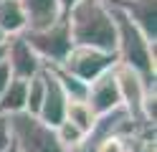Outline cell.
<instances>
[{
    "label": "cell",
    "instance_id": "obj_18",
    "mask_svg": "<svg viewBox=\"0 0 157 152\" xmlns=\"http://www.w3.org/2000/svg\"><path fill=\"white\" fill-rule=\"evenodd\" d=\"M94 152H127V139L122 137H104L94 142Z\"/></svg>",
    "mask_w": 157,
    "mask_h": 152
},
{
    "label": "cell",
    "instance_id": "obj_22",
    "mask_svg": "<svg viewBox=\"0 0 157 152\" xmlns=\"http://www.w3.org/2000/svg\"><path fill=\"white\" fill-rule=\"evenodd\" d=\"M76 3H78V0H58V5H61V10H63V13H68V10H71Z\"/></svg>",
    "mask_w": 157,
    "mask_h": 152
},
{
    "label": "cell",
    "instance_id": "obj_12",
    "mask_svg": "<svg viewBox=\"0 0 157 152\" xmlns=\"http://www.w3.org/2000/svg\"><path fill=\"white\" fill-rule=\"evenodd\" d=\"M0 28L10 38L23 36L28 30V20H25L21 0H0Z\"/></svg>",
    "mask_w": 157,
    "mask_h": 152
},
{
    "label": "cell",
    "instance_id": "obj_4",
    "mask_svg": "<svg viewBox=\"0 0 157 152\" xmlns=\"http://www.w3.org/2000/svg\"><path fill=\"white\" fill-rule=\"evenodd\" d=\"M25 43L36 51V56L43 61V66H61L68 51L74 48L71 33H68V20L66 13L56 20L53 25L41 28V30H25L23 33Z\"/></svg>",
    "mask_w": 157,
    "mask_h": 152
},
{
    "label": "cell",
    "instance_id": "obj_6",
    "mask_svg": "<svg viewBox=\"0 0 157 152\" xmlns=\"http://www.w3.org/2000/svg\"><path fill=\"white\" fill-rule=\"evenodd\" d=\"M114 79H117V86H119L122 107L127 109V114H129L137 124H144V122H142V104H144V99L155 91V84H147L137 71L127 68L122 64L114 66ZM147 127H150V124H147Z\"/></svg>",
    "mask_w": 157,
    "mask_h": 152
},
{
    "label": "cell",
    "instance_id": "obj_1",
    "mask_svg": "<svg viewBox=\"0 0 157 152\" xmlns=\"http://www.w3.org/2000/svg\"><path fill=\"white\" fill-rule=\"evenodd\" d=\"M74 46L117 53V25L106 0H78L66 13Z\"/></svg>",
    "mask_w": 157,
    "mask_h": 152
},
{
    "label": "cell",
    "instance_id": "obj_17",
    "mask_svg": "<svg viewBox=\"0 0 157 152\" xmlns=\"http://www.w3.org/2000/svg\"><path fill=\"white\" fill-rule=\"evenodd\" d=\"M53 132H56V139H58V145L63 147V152H68V150H74V147H78L81 142L86 139V134L78 127H74L68 119H63L61 124H56L53 127Z\"/></svg>",
    "mask_w": 157,
    "mask_h": 152
},
{
    "label": "cell",
    "instance_id": "obj_16",
    "mask_svg": "<svg viewBox=\"0 0 157 152\" xmlns=\"http://www.w3.org/2000/svg\"><path fill=\"white\" fill-rule=\"evenodd\" d=\"M43 91H46V79H43V71L33 79H28V91H25V111L28 114L38 117L43 104Z\"/></svg>",
    "mask_w": 157,
    "mask_h": 152
},
{
    "label": "cell",
    "instance_id": "obj_10",
    "mask_svg": "<svg viewBox=\"0 0 157 152\" xmlns=\"http://www.w3.org/2000/svg\"><path fill=\"white\" fill-rule=\"evenodd\" d=\"M109 3L119 8L122 13L142 30V36L150 41V43L157 41V10H155V0H109Z\"/></svg>",
    "mask_w": 157,
    "mask_h": 152
},
{
    "label": "cell",
    "instance_id": "obj_14",
    "mask_svg": "<svg viewBox=\"0 0 157 152\" xmlns=\"http://www.w3.org/2000/svg\"><path fill=\"white\" fill-rule=\"evenodd\" d=\"M66 119L74 127H78L84 134H89L94 129V124H96V114L91 111V107L86 101H68L66 104Z\"/></svg>",
    "mask_w": 157,
    "mask_h": 152
},
{
    "label": "cell",
    "instance_id": "obj_25",
    "mask_svg": "<svg viewBox=\"0 0 157 152\" xmlns=\"http://www.w3.org/2000/svg\"><path fill=\"white\" fill-rule=\"evenodd\" d=\"M3 152H21V150H18V147H15V145H13V142H10V147H5V150H3Z\"/></svg>",
    "mask_w": 157,
    "mask_h": 152
},
{
    "label": "cell",
    "instance_id": "obj_8",
    "mask_svg": "<svg viewBox=\"0 0 157 152\" xmlns=\"http://www.w3.org/2000/svg\"><path fill=\"white\" fill-rule=\"evenodd\" d=\"M86 104L91 107V111L96 117L106 114V111H114L122 107V96H119V86H117V79H114V68H109L106 74L96 76L89 91H86Z\"/></svg>",
    "mask_w": 157,
    "mask_h": 152
},
{
    "label": "cell",
    "instance_id": "obj_24",
    "mask_svg": "<svg viewBox=\"0 0 157 152\" xmlns=\"http://www.w3.org/2000/svg\"><path fill=\"white\" fill-rule=\"evenodd\" d=\"M8 38H10V36H8V33H5V30H3V28H0V43H8Z\"/></svg>",
    "mask_w": 157,
    "mask_h": 152
},
{
    "label": "cell",
    "instance_id": "obj_20",
    "mask_svg": "<svg viewBox=\"0 0 157 152\" xmlns=\"http://www.w3.org/2000/svg\"><path fill=\"white\" fill-rule=\"evenodd\" d=\"M10 68H8V64H5V61H3V64H0V94H3V91H5V86L8 84H10Z\"/></svg>",
    "mask_w": 157,
    "mask_h": 152
},
{
    "label": "cell",
    "instance_id": "obj_2",
    "mask_svg": "<svg viewBox=\"0 0 157 152\" xmlns=\"http://www.w3.org/2000/svg\"><path fill=\"white\" fill-rule=\"evenodd\" d=\"M106 5H109L117 25V64L137 71L147 84H155V43H150L142 36V30L117 5H112L109 0H106Z\"/></svg>",
    "mask_w": 157,
    "mask_h": 152
},
{
    "label": "cell",
    "instance_id": "obj_21",
    "mask_svg": "<svg viewBox=\"0 0 157 152\" xmlns=\"http://www.w3.org/2000/svg\"><path fill=\"white\" fill-rule=\"evenodd\" d=\"M68 152H94V142H89V139H84L78 147H74V150H68Z\"/></svg>",
    "mask_w": 157,
    "mask_h": 152
},
{
    "label": "cell",
    "instance_id": "obj_19",
    "mask_svg": "<svg viewBox=\"0 0 157 152\" xmlns=\"http://www.w3.org/2000/svg\"><path fill=\"white\" fill-rule=\"evenodd\" d=\"M10 129H8V119L0 117V152H3L5 147H10Z\"/></svg>",
    "mask_w": 157,
    "mask_h": 152
},
{
    "label": "cell",
    "instance_id": "obj_7",
    "mask_svg": "<svg viewBox=\"0 0 157 152\" xmlns=\"http://www.w3.org/2000/svg\"><path fill=\"white\" fill-rule=\"evenodd\" d=\"M5 64H8V68H10L13 79H23V81L38 76L46 68L43 61L36 56V51L25 43L23 36L8 38V58H5Z\"/></svg>",
    "mask_w": 157,
    "mask_h": 152
},
{
    "label": "cell",
    "instance_id": "obj_9",
    "mask_svg": "<svg viewBox=\"0 0 157 152\" xmlns=\"http://www.w3.org/2000/svg\"><path fill=\"white\" fill-rule=\"evenodd\" d=\"M43 79H46V91H43V104H41V111H38V119L43 124H48V127H56V124H61L66 119L68 99H66V94H63V89L58 84V79H56L51 66L43 68Z\"/></svg>",
    "mask_w": 157,
    "mask_h": 152
},
{
    "label": "cell",
    "instance_id": "obj_13",
    "mask_svg": "<svg viewBox=\"0 0 157 152\" xmlns=\"http://www.w3.org/2000/svg\"><path fill=\"white\" fill-rule=\"evenodd\" d=\"M25 91H28V81L10 79V84L0 94V117H13L25 111Z\"/></svg>",
    "mask_w": 157,
    "mask_h": 152
},
{
    "label": "cell",
    "instance_id": "obj_15",
    "mask_svg": "<svg viewBox=\"0 0 157 152\" xmlns=\"http://www.w3.org/2000/svg\"><path fill=\"white\" fill-rule=\"evenodd\" d=\"M51 68H53V74H56V79H58V84H61V89H63V94H66L68 101H86V91H89V84H84L81 79H76V76H71V74H66V71L56 68V66H51Z\"/></svg>",
    "mask_w": 157,
    "mask_h": 152
},
{
    "label": "cell",
    "instance_id": "obj_23",
    "mask_svg": "<svg viewBox=\"0 0 157 152\" xmlns=\"http://www.w3.org/2000/svg\"><path fill=\"white\" fill-rule=\"evenodd\" d=\"M8 58V43H0V64Z\"/></svg>",
    "mask_w": 157,
    "mask_h": 152
},
{
    "label": "cell",
    "instance_id": "obj_3",
    "mask_svg": "<svg viewBox=\"0 0 157 152\" xmlns=\"http://www.w3.org/2000/svg\"><path fill=\"white\" fill-rule=\"evenodd\" d=\"M5 119H8V129H10V139L21 152H63V147L56 139L53 127L43 124L38 117L21 111V114Z\"/></svg>",
    "mask_w": 157,
    "mask_h": 152
},
{
    "label": "cell",
    "instance_id": "obj_11",
    "mask_svg": "<svg viewBox=\"0 0 157 152\" xmlns=\"http://www.w3.org/2000/svg\"><path fill=\"white\" fill-rule=\"evenodd\" d=\"M21 5H23V13L28 20V30L48 28L63 15L58 0H21Z\"/></svg>",
    "mask_w": 157,
    "mask_h": 152
},
{
    "label": "cell",
    "instance_id": "obj_5",
    "mask_svg": "<svg viewBox=\"0 0 157 152\" xmlns=\"http://www.w3.org/2000/svg\"><path fill=\"white\" fill-rule=\"evenodd\" d=\"M114 66H117V53H106V51H96V48H86V46H74L68 51V56L63 58V64L56 68L81 79L84 84H91L96 76L106 74Z\"/></svg>",
    "mask_w": 157,
    "mask_h": 152
}]
</instances>
